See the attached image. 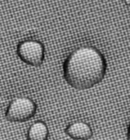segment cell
Wrapping results in <instances>:
<instances>
[{
  "mask_svg": "<svg viewBox=\"0 0 130 140\" xmlns=\"http://www.w3.org/2000/svg\"><path fill=\"white\" fill-rule=\"evenodd\" d=\"M107 72L104 55L92 47H82L72 51L63 64L66 82L78 90H86L99 84Z\"/></svg>",
  "mask_w": 130,
  "mask_h": 140,
  "instance_id": "1",
  "label": "cell"
},
{
  "mask_svg": "<svg viewBox=\"0 0 130 140\" xmlns=\"http://www.w3.org/2000/svg\"><path fill=\"white\" fill-rule=\"evenodd\" d=\"M37 111V105L27 97H18L9 104L5 117L11 122H25L32 118Z\"/></svg>",
  "mask_w": 130,
  "mask_h": 140,
  "instance_id": "2",
  "label": "cell"
},
{
  "mask_svg": "<svg viewBox=\"0 0 130 140\" xmlns=\"http://www.w3.org/2000/svg\"><path fill=\"white\" fill-rule=\"evenodd\" d=\"M17 53L19 58L27 65L40 66L44 60V47L36 40H24L18 46Z\"/></svg>",
  "mask_w": 130,
  "mask_h": 140,
  "instance_id": "3",
  "label": "cell"
},
{
  "mask_svg": "<svg viewBox=\"0 0 130 140\" xmlns=\"http://www.w3.org/2000/svg\"><path fill=\"white\" fill-rule=\"evenodd\" d=\"M65 133L71 139L76 140H87L91 138L93 132L90 126L83 122H76L69 125Z\"/></svg>",
  "mask_w": 130,
  "mask_h": 140,
  "instance_id": "4",
  "label": "cell"
},
{
  "mask_svg": "<svg viewBox=\"0 0 130 140\" xmlns=\"http://www.w3.org/2000/svg\"><path fill=\"white\" fill-rule=\"evenodd\" d=\"M48 128L43 122H37L34 123L29 129L27 139V140H47Z\"/></svg>",
  "mask_w": 130,
  "mask_h": 140,
  "instance_id": "5",
  "label": "cell"
}]
</instances>
